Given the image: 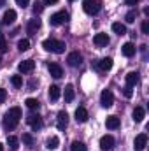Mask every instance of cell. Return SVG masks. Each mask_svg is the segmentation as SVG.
<instances>
[{
  "mask_svg": "<svg viewBox=\"0 0 149 151\" xmlns=\"http://www.w3.org/2000/svg\"><path fill=\"white\" fill-rule=\"evenodd\" d=\"M14 21H16V11H12V9L5 11V14H4V18H2V23H4V25H12Z\"/></svg>",
  "mask_w": 149,
  "mask_h": 151,
  "instance_id": "2e32d148",
  "label": "cell"
},
{
  "mask_svg": "<svg viewBox=\"0 0 149 151\" xmlns=\"http://www.w3.org/2000/svg\"><path fill=\"white\" fill-rule=\"evenodd\" d=\"M19 119H21V109L19 107H11L5 113V116H4V128H7V130L16 128V125L19 123Z\"/></svg>",
  "mask_w": 149,
  "mask_h": 151,
  "instance_id": "6da1fadb",
  "label": "cell"
},
{
  "mask_svg": "<svg viewBox=\"0 0 149 151\" xmlns=\"http://www.w3.org/2000/svg\"><path fill=\"white\" fill-rule=\"evenodd\" d=\"M100 148L104 151H111L114 148V137L112 135H104L100 139Z\"/></svg>",
  "mask_w": 149,
  "mask_h": 151,
  "instance_id": "8fae6325",
  "label": "cell"
},
{
  "mask_svg": "<svg viewBox=\"0 0 149 151\" xmlns=\"http://www.w3.org/2000/svg\"><path fill=\"white\" fill-rule=\"evenodd\" d=\"M125 79H126V86H135L139 83V72H128Z\"/></svg>",
  "mask_w": 149,
  "mask_h": 151,
  "instance_id": "ffe728a7",
  "label": "cell"
},
{
  "mask_svg": "<svg viewBox=\"0 0 149 151\" xmlns=\"http://www.w3.org/2000/svg\"><path fill=\"white\" fill-rule=\"evenodd\" d=\"M70 151H86V144L81 141H74L70 144Z\"/></svg>",
  "mask_w": 149,
  "mask_h": 151,
  "instance_id": "4316f807",
  "label": "cell"
},
{
  "mask_svg": "<svg viewBox=\"0 0 149 151\" xmlns=\"http://www.w3.org/2000/svg\"><path fill=\"white\" fill-rule=\"evenodd\" d=\"M112 32L117 35H125L126 34V27L123 23H112Z\"/></svg>",
  "mask_w": 149,
  "mask_h": 151,
  "instance_id": "cb8c5ba5",
  "label": "cell"
},
{
  "mask_svg": "<svg viewBox=\"0 0 149 151\" xmlns=\"http://www.w3.org/2000/svg\"><path fill=\"white\" fill-rule=\"evenodd\" d=\"M0 60H2V58H0Z\"/></svg>",
  "mask_w": 149,
  "mask_h": 151,
  "instance_id": "f6af8a7d",
  "label": "cell"
},
{
  "mask_svg": "<svg viewBox=\"0 0 149 151\" xmlns=\"http://www.w3.org/2000/svg\"><path fill=\"white\" fill-rule=\"evenodd\" d=\"M105 127H107L109 130H116V128H119V118H117V116H107V119H105Z\"/></svg>",
  "mask_w": 149,
  "mask_h": 151,
  "instance_id": "ac0fdd59",
  "label": "cell"
},
{
  "mask_svg": "<svg viewBox=\"0 0 149 151\" xmlns=\"http://www.w3.org/2000/svg\"><path fill=\"white\" fill-rule=\"evenodd\" d=\"M0 151H4V146H2V144H0Z\"/></svg>",
  "mask_w": 149,
  "mask_h": 151,
  "instance_id": "7bdbcfd3",
  "label": "cell"
},
{
  "mask_svg": "<svg viewBox=\"0 0 149 151\" xmlns=\"http://www.w3.org/2000/svg\"><path fill=\"white\" fill-rule=\"evenodd\" d=\"M100 104H102L104 107H111L112 104H114V95H112L111 90H104V91H102V95H100Z\"/></svg>",
  "mask_w": 149,
  "mask_h": 151,
  "instance_id": "8992f818",
  "label": "cell"
},
{
  "mask_svg": "<svg viewBox=\"0 0 149 151\" xmlns=\"http://www.w3.org/2000/svg\"><path fill=\"white\" fill-rule=\"evenodd\" d=\"M70 2H74V0H70Z\"/></svg>",
  "mask_w": 149,
  "mask_h": 151,
  "instance_id": "ee69618b",
  "label": "cell"
},
{
  "mask_svg": "<svg viewBox=\"0 0 149 151\" xmlns=\"http://www.w3.org/2000/svg\"><path fill=\"white\" fill-rule=\"evenodd\" d=\"M5 99H7V91H5L4 88H0V104H2Z\"/></svg>",
  "mask_w": 149,
  "mask_h": 151,
  "instance_id": "d590c367",
  "label": "cell"
},
{
  "mask_svg": "<svg viewBox=\"0 0 149 151\" xmlns=\"http://www.w3.org/2000/svg\"><path fill=\"white\" fill-rule=\"evenodd\" d=\"M40 28V19H30L28 21V25H27V32L30 34V35H35L37 34V30Z\"/></svg>",
  "mask_w": 149,
  "mask_h": 151,
  "instance_id": "9a60e30c",
  "label": "cell"
},
{
  "mask_svg": "<svg viewBox=\"0 0 149 151\" xmlns=\"http://www.w3.org/2000/svg\"><path fill=\"white\" fill-rule=\"evenodd\" d=\"M60 146V139L56 135H53L51 139H47V150H56Z\"/></svg>",
  "mask_w": 149,
  "mask_h": 151,
  "instance_id": "d4e9b609",
  "label": "cell"
},
{
  "mask_svg": "<svg viewBox=\"0 0 149 151\" xmlns=\"http://www.w3.org/2000/svg\"><path fill=\"white\" fill-rule=\"evenodd\" d=\"M121 51H123V55H125L126 58L133 56V55H135V46H133V42H126V44L121 47Z\"/></svg>",
  "mask_w": 149,
  "mask_h": 151,
  "instance_id": "d6986e66",
  "label": "cell"
},
{
  "mask_svg": "<svg viewBox=\"0 0 149 151\" xmlns=\"http://www.w3.org/2000/svg\"><path fill=\"white\" fill-rule=\"evenodd\" d=\"M11 83H12L14 88H21V86H23V79H21V76H12V77H11Z\"/></svg>",
  "mask_w": 149,
  "mask_h": 151,
  "instance_id": "4dcf8cb0",
  "label": "cell"
},
{
  "mask_svg": "<svg viewBox=\"0 0 149 151\" xmlns=\"http://www.w3.org/2000/svg\"><path fill=\"white\" fill-rule=\"evenodd\" d=\"M82 9L86 14H98L100 9H102V2L100 0H84L82 2Z\"/></svg>",
  "mask_w": 149,
  "mask_h": 151,
  "instance_id": "3957f363",
  "label": "cell"
},
{
  "mask_svg": "<svg viewBox=\"0 0 149 151\" xmlns=\"http://www.w3.org/2000/svg\"><path fill=\"white\" fill-rule=\"evenodd\" d=\"M97 69H98L100 72H107V70H111L112 69V58H102V60L97 63Z\"/></svg>",
  "mask_w": 149,
  "mask_h": 151,
  "instance_id": "4fadbf2b",
  "label": "cell"
},
{
  "mask_svg": "<svg viewBox=\"0 0 149 151\" xmlns=\"http://www.w3.org/2000/svg\"><path fill=\"white\" fill-rule=\"evenodd\" d=\"M121 91H123V95H125L126 99H132V95H133L132 86H125V88H121Z\"/></svg>",
  "mask_w": 149,
  "mask_h": 151,
  "instance_id": "d6a6232c",
  "label": "cell"
},
{
  "mask_svg": "<svg viewBox=\"0 0 149 151\" xmlns=\"http://www.w3.org/2000/svg\"><path fill=\"white\" fill-rule=\"evenodd\" d=\"M67 63H69L70 67H79V65L82 63V55H81L79 51H72V53L67 56Z\"/></svg>",
  "mask_w": 149,
  "mask_h": 151,
  "instance_id": "52a82bcc",
  "label": "cell"
},
{
  "mask_svg": "<svg viewBox=\"0 0 149 151\" xmlns=\"http://www.w3.org/2000/svg\"><path fill=\"white\" fill-rule=\"evenodd\" d=\"M67 125H69V114L65 113V111H60V113H58V118H56V127H58V130H65Z\"/></svg>",
  "mask_w": 149,
  "mask_h": 151,
  "instance_id": "ba28073f",
  "label": "cell"
},
{
  "mask_svg": "<svg viewBox=\"0 0 149 151\" xmlns=\"http://www.w3.org/2000/svg\"><path fill=\"white\" fill-rule=\"evenodd\" d=\"M146 144H148V135L146 134H139L137 137H135V142H133V148L137 151H142L146 148Z\"/></svg>",
  "mask_w": 149,
  "mask_h": 151,
  "instance_id": "30bf717a",
  "label": "cell"
},
{
  "mask_svg": "<svg viewBox=\"0 0 149 151\" xmlns=\"http://www.w3.org/2000/svg\"><path fill=\"white\" fill-rule=\"evenodd\" d=\"M42 11H44V4H40V2H35V4H34V12H35V14H40Z\"/></svg>",
  "mask_w": 149,
  "mask_h": 151,
  "instance_id": "836d02e7",
  "label": "cell"
},
{
  "mask_svg": "<svg viewBox=\"0 0 149 151\" xmlns=\"http://www.w3.org/2000/svg\"><path fill=\"white\" fill-rule=\"evenodd\" d=\"M47 70H49V74L53 76V77H56V79H60V77L63 76V69H62L58 63H49V65H47Z\"/></svg>",
  "mask_w": 149,
  "mask_h": 151,
  "instance_id": "5bb4252c",
  "label": "cell"
},
{
  "mask_svg": "<svg viewBox=\"0 0 149 151\" xmlns=\"http://www.w3.org/2000/svg\"><path fill=\"white\" fill-rule=\"evenodd\" d=\"M56 2H58V0H44L46 5H53V4H56Z\"/></svg>",
  "mask_w": 149,
  "mask_h": 151,
  "instance_id": "ab89813d",
  "label": "cell"
},
{
  "mask_svg": "<svg viewBox=\"0 0 149 151\" xmlns=\"http://www.w3.org/2000/svg\"><path fill=\"white\" fill-rule=\"evenodd\" d=\"M140 28H142V34L149 35V21H148V19H144V21H142V27H140Z\"/></svg>",
  "mask_w": 149,
  "mask_h": 151,
  "instance_id": "e575fe53",
  "label": "cell"
},
{
  "mask_svg": "<svg viewBox=\"0 0 149 151\" xmlns=\"http://www.w3.org/2000/svg\"><path fill=\"white\" fill-rule=\"evenodd\" d=\"M93 44H95L97 47L107 46V44H109V35H107V34H97V35L93 37Z\"/></svg>",
  "mask_w": 149,
  "mask_h": 151,
  "instance_id": "7c38bea8",
  "label": "cell"
},
{
  "mask_svg": "<svg viewBox=\"0 0 149 151\" xmlns=\"http://www.w3.org/2000/svg\"><path fill=\"white\" fill-rule=\"evenodd\" d=\"M7 144L11 146V150H12V151H16V150H18L19 141H18V137H14V135H7Z\"/></svg>",
  "mask_w": 149,
  "mask_h": 151,
  "instance_id": "484cf974",
  "label": "cell"
},
{
  "mask_svg": "<svg viewBox=\"0 0 149 151\" xmlns=\"http://www.w3.org/2000/svg\"><path fill=\"white\" fill-rule=\"evenodd\" d=\"M67 21H69V12H65V11L54 12V14L49 18V23H51L53 27H60V25H63V23H67Z\"/></svg>",
  "mask_w": 149,
  "mask_h": 151,
  "instance_id": "277c9868",
  "label": "cell"
},
{
  "mask_svg": "<svg viewBox=\"0 0 149 151\" xmlns=\"http://www.w3.org/2000/svg\"><path fill=\"white\" fill-rule=\"evenodd\" d=\"M16 4H18L19 7H27V5L30 4V0H16Z\"/></svg>",
  "mask_w": 149,
  "mask_h": 151,
  "instance_id": "74e56055",
  "label": "cell"
},
{
  "mask_svg": "<svg viewBox=\"0 0 149 151\" xmlns=\"http://www.w3.org/2000/svg\"><path fill=\"white\" fill-rule=\"evenodd\" d=\"M42 47H44L46 51H51V53L60 55V53H63V51H65V42L56 40V39H46V40L42 42Z\"/></svg>",
  "mask_w": 149,
  "mask_h": 151,
  "instance_id": "7a4b0ae2",
  "label": "cell"
},
{
  "mask_svg": "<svg viewBox=\"0 0 149 151\" xmlns=\"http://www.w3.org/2000/svg\"><path fill=\"white\" fill-rule=\"evenodd\" d=\"M25 104H27L28 109H39V106H40V102H39L37 99H27Z\"/></svg>",
  "mask_w": 149,
  "mask_h": 151,
  "instance_id": "83f0119b",
  "label": "cell"
},
{
  "mask_svg": "<svg viewBox=\"0 0 149 151\" xmlns=\"http://www.w3.org/2000/svg\"><path fill=\"white\" fill-rule=\"evenodd\" d=\"M135 18H137V11H135V9L128 11V12H126V16H125L126 23H133V21H135Z\"/></svg>",
  "mask_w": 149,
  "mask_h": 151,
  "instance_id": "f546056e",
  "label": "cell"
},
{
  "mask_svg": "<svg viewBox=\"0 0 149 151\" xmlns=\"http://www.w3.org/2000/svg\"><path fill=\"white\" fill-rule=\"evenodd\" d=\"M18 69H19V72H23V74H30V72L35 69V62H34V60H23V62L18 65Z\"/></svg>",
  "mask_w": 149,
  "mask_h": 151,
  "instance_id": "9c48e42d",
  "label": "cell"
},
{
  "mask_svg": "<svg viewBox=\"0 0 149 151\" xmlns=\"http://www.w3.org/2000/svg\"><path fill=\"white\" fill-rule=\"evenodd\" d=\"M144 118H146L144 107H135V109H133V121H135V123H140Z\"/></svg>",
  "mask_w": 149,
  "mask_h": 151,
  "instance_id": "44dd1931",
  "label": "cell"
},
{
  "mask_svg": "<svg viewBox=\"0 0 149 151\" xmlns=\"http://www.w3.org/2000/svg\"><path fill=\"white\" fill-rule=\"evenodd\" d=\"M5 5V0H0V7H4Z\"/></svg>",
  "mask_w": 149,
  "mask_h": 151,
  "instance_id": "60d3db41",
  "label": "cell"
},
{
  "mask_svg": "<svg viewBox=\"0 0 149 151\" xmlns=\"http://www.w3.org/2000/svg\"><path fill=\"white\" fill-rule=\"evenodd\" d=\"M125 4H126V5H137V4H139V0H126Z\"/></svg>",
  "mask_w": 149,
  "mask_h": 151,
  "instance_id": "f35d334b",
  "label": "cell"
},
{
  "mask_svg": "<svg viewBox=\"0 0 149 151\" xmlns=\"http://www.w3.org/2000/svg\"><path fill=\"white\" fill-rule=\"evenodd\" d=\"M23 144H27V146H34V137H32V134H23Z\"/></svg>",
  "mask_w": 149,
  "mask_h": 151,
  "instance_id": "1f68e13d",
  "label": "cell"
},
{
  "mask_svg": "<svg viewBox=\"0 0 149 151\" xmlns=\"http://www.w3.org/2000/svg\"><path fill=\"white\" fill-rule=\"evenodd\" d=\"M2 40H4V35H2V32H0V42H2Z\"/></svg>",
  "mask_w": 149,
  "mask_h": 151,
  "instance_id": "b9f144b4",
  "label": "cell"
},
{
  "mask_svg": "<svg viewBox=\"0 0 149 151\" xmlns=\"http://www.w3.org/2000/svg\"><path fill=\"white\" fill-rule=\"evenodd\" d=\"M63 95H65V102H72L74 100V86L72 84H67Z\"/></svg>",
  "mask_w": 149,
  "mask_h": 151,
  "instance_id": "603a6c76",
  "label": "cell"
},
{
  "mask_svg": "<svg viewBox=\"0 0 149 151\" xmlns=\"http://www.w3.org/2000/svg\"><path fill=\"white\" fill-rule=\"evenodd\" d=\"M75 121L77 123H86L88 121V111L84 107H77L75 109Z\"/></svg>",
  "mask_w": 149,
  "mask_h": 151,
  "instance_id": "e0dca14e",
  "label": "cell"
},
{
  "mask_svg": "<svg viewBox=\"0 0 149 151\" xmlns=\"http://www.w3.org/2000/svg\"><path fill=\"white\" fill-rule=\"evenodd\" d=\"M60 99V88L56 86V84H53V86H49V100H53V102H56Z\"/></svg>",
  "mask_w": 149,
  "mask_h": 151,
  "instance_id": "7402d4cb",
  "label": "cell"
},
{
  "mask_svg": "<svg viewBox=\"0 0 149 151\" xmlns=\"http://www.w3.org/2000/svg\"><path fill=\"white\" fill-rule=\"evenodd\" d=\"M7 51V42H5V39L0 42V53H5Z\"/></svg>",
  "mask_w": 149,
  "mask_h": 151,
  "instance_id": "8d00e7d4",
  "label": "cell"
},
{
  "mask_svg": "<svg viewBox=\"0 0 149 151\" xmlns=\"http://www.w3.org/2000/svg\"><path fill=\"white\" fill-rule=\"evenodd\" d=\"M18 49H19V51H27V49H30V40H28V39H21V40H18Z\"/></svg>",
  "mask_w": 149,
  "mask_h": 151,
  "instance_id": "f1b7e54d",
  "label": "cell"
},
{
  "mask_svg": "<svg viewBox=\"0 0 149 151\" xmlns=\"http://www.w3.org/2000/svg\"><path fill=\"white\" fill-rule=\"evenodd\" d=\"M27 123H28V125L32 127V130H35V132L40 130L42 125H44V123H42V116H39V114H30V116L27 118Z\"/></svg>",
  "mask_w": 149,
  "mask_h": 151,
  "instance_id": "5b68a950",
  "label": "cell"
}]
</instances>
